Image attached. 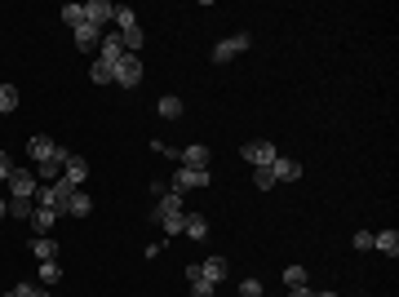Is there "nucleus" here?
Returning a JSON list of instances; mask_svg holds the SVG:
<instances>
[{"mask_svg": "<svg viewBox=\"0 0 399 297\" xmlns=\"http://www.w3.org/2000/svg\"><path fill=\"white\" fill-rule=\"evenodd\" d=\"M151 222L165 227V235H178V231H182V196L165 191V196L156 200V209H151Z\"/></svg>", "mask_w": 399, "mask_h": 297, "instance_id": "obj_1", "label": "nucleus"}, {"mask_svg": "<svg viewBox=\"0 0 399 297\" xmlns=\"http://www.w3.org/2000/svg\"><path fill=\"white\" fill-rule=\"evenodd\" d=\"M71 182L58 178V182H49V187H36V204L40 209H53V213H66V200H71Z\"/></svg>", "mask_w": 399, "mask_h": 297, "instance_id": "obj_2", "label": "nucleus"}, {"mask_svg": "<svg viewBox=\"0 0 399 297\" xmlns=\"http://www.w3.org/2000/svg\"><path fill=\"white\" fill-rule=\"evenodd\" d=\"M111 85H120V89H133V85H142V58H133V53H125V58L116 62V71H111Z\"/></svg>", "mask_w": 399, "mask_h": 297, "instance_id": "obj_3", "label": "nucleus"}, {"mask_svg": "<svg viewBox=\"0 0 399 297\" xmlns=\"http://www.w3.org/2000/svg\"><path fill=\"white\" fill-rule=\"evenodd\" d=\"M208 169H182L178 164V173H173V196H182V191H200V187H208Z\"/></svg>", "mask_w": 399, "mask_h": 297, "instance_id": "obj_4", "label": "nucleus"}, {"mask_svg": "<svg viewBox=\"0 0 399 297\" xmlns=\"http://www.w3.org/2000/svg\"><path fill=\"white\" fill-rule=\"evenodd\" d=\"M244 49H249V31H235V36H226V40L213 44V62H231V58H240Z\"/></svg>", "mask_w": 399, "mask_h": 297, "instance_id": "obj_5", "label": "nucleus"}, {"mask_svg": "<svg viewBox=\"0 0 399 297\" xmlns=\"http://www.w3.org/2000/svg\"><path fill=\"white\" fill-rule=\"evenodd\" d=\"M9 200H36V173L32 169H14V178H9Z\"/></svg>", "mask_w": 399, "mask_h": 297, "instance_id": "obj_6", "label": "nucleus"}, {"mask_svg": "<svg viewBox=\"0 0 399 297\" xmlns=\"http://www.w3.org/2000/svg\"><path fill=\"white\" fill-rule=\"evenodd\" d=\"M240 155L253 164V169H271V164H275V155H280V151H275L271 142H244V151H240Z\"/></svg>", "mask_w": 399, "mask_h": 297, "instance_id": "obj_7", "label": "nucleus"}, {"mask_svg": "<svg viewBox=\"0 0 399 297\" xmlns=\"http://www.w3.org/2000/svg\"><path fill=\"white\" fill-rule=\"evenodd\" d=\"M62 146L53 142V138H45V133H32V142H27V155H32L36 164H45V160H53Z\"/></svg>", "mask_w": 399, "mask_h": 297, "instance_id": "obj_8", "label": "nucleus"}, {"mask_svg": "<svg viewBox=\"0 0 399 297\" xmlns=\"http://www.w3.org/2000/svg\"><path fill=\"white\" fill-rule=\"evenodd\" d=\"M111 14H116V5H111V0H89V5H84V23L98 27V31L111 23Z\"/></svg>", "mask_w": 399, "mask_h": 297, "instance_id": "obj_9", "label": "nucleus"}, {"mask_svg": "<svg viewBox=\"0 0 399 297\" xmlns=\"http://www.w3.org/2000/svg\"><path fill=\"white\" fill-rule=\"evenodd\" d=\"M98 49H102V58H98V62H107V67L116 71V62L125 58V40H120V31H107V36H102V44H98Z\"/></svg>", "mask_w": 399, "mask_h": 297, "instance_id": "obj_10", "label": "nucleus"}, {"mask_svg": "<svg viewBox=\"0 0 399 297\" xmlns=\"http://www.w3.org/2000/svg\"><path fill=\"white\" fill-rule=\"evenodd\" d=\"M271 173H275V182H298L302 178V160H293V155H275Z\"/></svg>", "mask_w": 399, "mask_h": 297, "instance_id": "obj_11", "label": "nucleus"}, {"mask_svg": "<svg viewBox=\"0 0 399 297\" xmlns=\"http://www.w3.org/2000/svg\"><path fill=\"white\" fill-rule=\"evenodd\" d=\"M226 275H231V262H226V257H204V262H200V280L217 284V280H226Z\"/></svg>", "mask_w": 399, "mask_h": 297, "instance_id": "obj_12", "label": "nucleus"}, {"mask_svg": "<svg viewBox=\"0 0 399 297\" xmlns=\"http://www.w3.org/2000/svg\"><path fill=\"white\" fill-rule=\"evenodd\" d=\"M178 164H182V169H208V146L191 142L186 151H178Z\"/></svg>", "mask_w": 399, "mask_h": 297, "instance_id": "obj_13", "label": "nucleus"}, {"mask_svg": "<svg viewBox=\"0 0 399 297\" xmlns=\"http://www.w3.org/2000/svg\"><path fill=\"white\" fill-rule=\"evenodd\" d=\"M62 178L71 182V187H80V182L89 178V160H84V155H66V164H62Z\"/></svg>", "mask_w": 399, "mask_h": 297, "instance_id": "obj_14", "label": "nucleus"}, {"mask_svg": "<svg viewBox=\"0 0 399 297\" xmlns=\"http://www.w3.org/2000/svg\"><path fill=\"white\" fill-rule=\"evenodd\" d=\"M62 213H53V209H40V204H36L32 209V227H36V235H49L53 231V222H58Z\"/></svg>", "mask_w": 399, "mask_h": 297, "instance_id": "obj_15", "label": "nucleus"}, {"mask_svg": "<svg viewBox=\"0 0 399 297\" xmlns=\"http://www.w3.org/2000/svg\"><path fill=\"white\" fill-rule=\"evenodd\" d=\"M66 213H71V218H89V213H93L89 191H80V187H75V191H71V200H66Z\"/></svg>", "mask_w": 399, "mask_h": 297, "instance_id": "obj_16", "label": "nucleus"}, {"mask_svg": "<svg viewBox=\"0 0 399 297\" xmlns=\"http://www.w3.org/2000/svg\"><path fill=\"white\" fill-rule=\"evenodd\" d=\"M182 235H191V240H204L208 235L204 213H182Z\"/></svg>", "mask_w": 399, "mask_h": 297, "instance_id": "obj_17", "label": "nucleus"}, {"mask_svg": "<svg viewBox=\"0 0 399 297\" xmlns=\"http://www.w3.org/2000/svg\"><path fill=\"white\" fill-rule=\"evenodd\" d=\"M71 36H75V44H80V49H98V44H102V31H98V27H89V23H80Z\"/></svg>", "mask_w": 399, "mask_h": 297, "instance_id": "obj_18", "label": "nucleus"}, {"mask_svg": "<svg viewBox=\"0 0 399 297\" xmlns=\"http://www.w3.org/2000/svg\"><path fill=\"white\" fill-rule=\"evenodd\" d=\"M373 248H377V253H386V257H395L399 253V231L391 227V231H382V235H373Z\"/></svg>", "mask_w": 399, "mask_h": 297, "instance_id": "obj_19", "label": "nucleus"}, {"mask_svg": "<svg viewBox=\"0 0 399 297\" xmlns=\"http://www.w3.org/2000/svg\"><path fill=\"white\" fill-rule=\"evenodd\" d=\"M32 253L40 257V262H53V257H58V244H53L49 235H32Z\"/></svg>", "mask_w": 399, "mask_h": 297, "instance_id": "obj_20", "label": "nucleus"}, {"mask_svg": "<svg viewBox=\"0 0 399 297\" xmlns=\"http://www.w3.org/2000/svg\"><path fill=\"white\" fill-rule=\"evenodd\" d=\"M66 155H71V151H58V155H53V160H45V164H36V169H40V178H45V187H49V178H58V173H62V164H66Z\"/></svg>", "mask_w": 399, "mask_h": 297, "instance_id": "obj_21", "label": "nucleus"}, {"mask_svg": "<svg viewBox=\"0 0 399 297\" xmlns=\"http://www.w3.org/2000/svg\"><path fill=\"white\" fill-rule=\"evenodd\" d=\"M111 23H116L120 31H129V27H142V23H138V14H133L129 5H116V14H111Z\"/></svg>", "mask_w": 399, "mask_h": 297, "instance_id": "obj_22", "label": "nucleus"}, {"mask_svg": "<svg viewBox=\"0 0 399 297\" xmlns=\"http://www.w3.org/2000/svg\"><path fill=\"white\" fill-rule=\"evenodd\" d=\"M14 107H18V85H0V116H9Z\"/></svg>", "mask_w": 399, "mask_h": 297, "instance_id": "obj_23", "label": "nucleus"}, {"mask_svg": "<svg viewBox=\"0 0 399 297\" xmlns=\"http://www.w3.org/2000/svg\"><path fill=\"white\" fill-rule=\"evenodd\" d=\"M284 284L289 289H306V266H284Z\"/></svg>", "mask_w": 399, "mask_h": 297, "instance_id": "obj_24", "label": "nucleus"}, {"mask_svg": "<svg viewBox=\"0 0 399 297\" xmlns=\"http://www.w3.org/2000/svg\"><path fill=\"white\" fill-rule=\"evenodd\" d=\"M160 116H165V120H178V116H182V98H173V94L160 98Z\"/></svg>", "mask_w": 399, "mask_h": 297, "instance_id": "obj_25", "label": "nucleus"}, {"mask_svg": "<svg viewBox=\"0 0 399 297\" xmlns=\"http://www.w3.org/2000/svg\"><path fill=\"white\" fill-rule=\"evenodd\" d=\"M62 23H66V27H71V31H75V27L84 23V5H62Z\"/></svg>", "mask_w": 399, "mask_h": 297, "instance_id": "obj_26", "label": "nucleus"}, {"mask_svg": "<svg viewBox=\"0 0 399 297\" xmlns=\"http://www.w3.org/2000/svg\"><path fill=\"white\" fill-rule=\"evenodd\" d=\"M9 218H23V222H32V200H9Z\"/></svg>", "mask_w": 399, "mask_h": 297, "instance_id": "obj_27", "label": "nucleus"}, {"mask_svg": "<svg viewBox=\"0 0 399 297\" xmlns=\"http://www.w3.org/2000/svg\"><path fill=\"white\" fill-rule=\"evenodd\" d=\"M89 80H93V85H111V67H107V62H93V67H89Z\"/></svg>", "mask_w": 399, "mask_h": 297, "instance_id": "obj_28", "label": "nucleus"}, {"mask_svg": "<svg viewBox=\"0 0 399 297\" xmlns=\"http://www.w3.org/2000/svg\"><path fill=\"white\" fill-rule=\"evenodd\" d=\"M40 280H45V284H58V280H62V266H58V262H40Z\"/></svg>", "mask_w": 399, "mask_h": 297, "instance_id": "obj_29", "label": "nucleus"}, {"mask_svg": "<svg viewBox=\"0 0 399 297\" xmlns=\"http://www.w3.org/2000/svg\"><path fill=\"white\" fill-rule=\"evenodd\" d=\"M253 182H258V191H271L275 187V173L271 169H253Z\"/></svg>", "mask_w": 399, "mask_h": 297, "instance_id": "obj_30", "label": "nucleus"}, {"mask_svg": "<svg viewBox=\"0 0 399 297\" xmlns=\"http://www.w3.org/2000/svg\"><path fill=\"white\" fill-rule=\"evenodd\" d=\"M240 297H262V280H240Z\"/></svg>", "mask_w": 399, "mask_h": 297, "instance_id": "obj_31", "label": "nucleus"}, {"mask_svg": "<svg viewBox=\"0 0 399 297\" xmlns=\"http://www.w3.org/2000/svg\"><path fill=\"white\" fill-rule=\"evenodd\" d=\"M14 169H18V164H14V160H9V155H5V151H0V182H9V178H14Z\"/></svg>", "mask_w": 399, "mask_h": 297, "instance_id": "obj_32", "label": "nucleus"}, {"mask_svg": "<svg viewBox=\"0 0 399 297\" xmlns=\"http://www.w3.org/2000/svg\"><path fill=\"white\" fill-rule=\"evenodd\" d=\"M355 248L368 253V248H373V231H355Z\"/></svg>", "mask_w": 399, "mask_h": 297, "instance_id": "obj_33", "label": "nucleus"}, {"mask_svg": "<svg viewBox=\"0 0 399 297\" xmlns=\"http://www.w3.org/2000/svg\"><path fill=\"white\" fill-rule=\"evenodd\" d=\"M191 297H213V284H208V280H191Z\"/></svg>", "mask_w": 399, "mask_h": 297, "instance_id": "obj_34", "label": "nucleus"}, {"mask_svg": "<svg viewBox=\"0 0 399 297\" xmlns=\"http://www.w3.org/2000/svg\"><path fill=\"white\" fill-rule=\"evenodd\" d=\"M14 289L23 293V297H49V293H45V289H32V284H14Z\"/></svg>", "mask_w": 399, "mask_h": 297, "instance_id": "obj_35", "label": "nucleus"}, {"mask_svg": "<svg viewBox=\"0 0 399 297\" xmlns=\"http://www.w3.org/2000/svg\"><path fill=\"white\" fill-rule=\"evenodd\" d=\"M311 293H315V289H293L289 297H311Z\"/></svg>", "mask_w": 399, "mask_h": 297, "instance_id": "obj_36", "label": "nucleus"}, {"mask_svg": "<svg viewBox=\"0 0 399 297\" xmlns=\"http://www.w3.org/2000/svg\"><path fill=\"white\" fill-rule=\"evenodd\" d=\"M0 218H9V200H0Z\"/></svg>", "mask_w": 399, "mask_h": 297, "instance_id": "obj_37", "label": "nucleus"}, {"mask_svg": "<svg viewBox=\"0 0 399 297\" xmlns=\"http://www.w3.org/2000/svg\"><path fill=\"white\" fill-rule=\"evenodd\" d=\"M5 297H23V293H18V289H9V293H5Z\"/></svg>", "mask_w": 399, "mask_h": 297, "instance_id": "obj_38", "label": "nucleus"}, {"mask_svg": "<svg viewBox=\"0 0 399 297\" xmlns=\"http://www.w3.org/2000/svg\"><path fill=\"white\" fill-rule=\"evenodd\" d=\"M311 297H337V293H311Z\"/></svg>", "mask_w": 399, "mask_h": 297, "instance_id": "obj_39", "label": "nucleus"}]
</instances>
